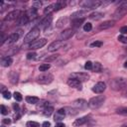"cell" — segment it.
<instances>
[{
    "label": "cell",
    "instance_id": "1",
    "mask_svg": "<svg viewBox=\"0 0 127 127\" xmlns=\"http://www.w3.org/2000/svg\"><path fill=\"white\" fill-rule=\"evenodd\" d=\"M110 87L114 90H122L127 87V78L124 77H116L110 80Z\"/></svg>",
    "mask_w": 127,
    "mask_h": 127
},
{
    "label": "cell",
    "instance_id": "2",
    "mask_svg": "<svg viewBox=\"0 0 127 127\" xmlns=\"http://www.w3.org/2000/svg\"><path fill=\"white\" fill-rule=\"evenodd\" d=\"M41 33V29L39 27H35L33 29L30 30V32H28V34L25 36L24 38V42L25 43H33L34 41H36L38 39V37L40 36Z\"/></svg>",
    "mask_w": 127,
    "mask_h": 127
},
{
    "label": "cell",
    "instance_id": "3",
    "mask_svg": "<svg viewBox=\"0 0 127 127\" xmlns=\"http://www.w3.org/2000/svg\"><path fill=\"white\" fill-rule=\"evenodd\" d=\"M104 100H105L104 95H98V96L92 97V98H90L89 101H88V107H90L91 109L99 108V107L103 104Z\"/></svg>",
    "mask_w": 127,
    "mask_h": 127
},
{
    "label": "cell",
    "instance_id": "4",
    "mask_svg": "<svg viewBox=\"0 0 127 127\" xmlns=\"http://www.w3.org/2000/svg\"><path fill=\"white\" fill-rule=\"evenodd\" d=\"M103 2L100 0H83L79 2V5L84 9H95L99 7Z\"/></svg>",
    "mask_w": 127,
    "mask_h": 127
},
{
    "label": "cell",
    "instance_id": "5",
    "mask_svg": "<svg viewBox=\"0 0 127 127\" xmlns=\"http://www.w3.org/2000/svg\"><path fill=\"white\" fill-rule=\"evenodd\" d=\"M127 13V1H122L119 4V7L116 9V11L113 14V17L115 19H120L122 18L125 14Z\"/></svg>",
    "mask_w": 127,
    "mask_h": 127
},
{
    "label": "cell",
    "instance_id": "6",
    "mask_svg": "<svg viewBox=\"0 0 127 127\" xmlns=\"http://www.w3.org/2000/svg\"><path fill=\"white\" fill-rule=\"evenodd\" d=\"M53 79H54L53 74H51V73H43V74H40L38 76L37 81L40 84H49V83H51L53 81Z\"/></svg>",
    "mask_w": 127,
    "mask_h": 127
},
{
    "label": "cell",
    "instance_id": "7",
    "mask_svg": "<svg viewBox=\"0 0 127 127\" xmlns=\"http://www.w3.org/2000/svg\"><path fill=\"white\" fill-rule=\"evenodd\" d=\"M47 39L45 38H41V39H38L36 41H34L33 43L30 44L29 48L32 49V50H37V49H40V48H43L46 44H47Z\"/></svg>",
    "mask_w": 127,
    "mask_h": 127
},
{
    "label": "cell",
    "instance_id": "8",
    "mask_svg": "<svg viewBox=\"0 0 127 127\" xmlns=\"http://www.w3.org/2000/svg\"><path fill=\"white\" fill-rule=\"evenodd\" d=\"M21 11L20 10H14V11H11L7 14V16L5 17V21L7 22H11V21H15L16 19H19L20 16H21Z\"/></svg>",
    "mask_w": 127,
    "mask_h": 127
},
{
    "label": "cell",
    "instance_id": "9",
    "mask_svg": "<svg viewBox=\"0 0 127 127\" xmlns=\"http://www.w3.org/2000/svg\"><path fill=\"white\" fill-rule=\"evenodd\" d=\"M70 77L71 78H74L80 82L82 81H86L89 79V75L87 73H84V72H73L70 74Z\"/></svg>",
    "mask_w": 127,
    "mask_h": 127
},
{
    "label": "cell",
    "instance_id": "10",
    "mask_svg": "<svg viewBox=\"0 0 127 127\" xmlns=\"http://www.w3.org/2000/svg\"><path fill=\"white\" fill-rule=\"evenodd\" d=\"M64 45V41H60V40L55 41V42H53L52 44L49 45V47H48V51H49V52H56V51L60 50Z\"/></svg>",
    "mask_w": 127,
    "mask_h": 127
},
{
    "label": "cell",
    "instance_id": "11",
    "mask_svg": "<svg viewBox=\"0 0 127 127\" xmlns=\"http://www.w3.org/2000/svg\"><path fill=\"white\" fill-rule=\"evenodd\" d=\"M74 34V31L72 29H65L64 32L61 33L60 35V41H65L69 38H71Z\"/></svg>",
    "mask_w": 127,
    "mask_h": 127
},
{
    "label": "cell",
    "instance_id": "12",
    "mask_svg": "<svg viewBox=\"0 0 127 127\" xmlns=\"http://www.w3.org/2000/svg\"><path fill=\"white\" fill-rule=\"evenodd\" d=\"M52 21H53V17H52L51 15H47V16L41 21V23H40V27H41L42 29L46 30V29L51 25ZM40 27H39V28H40Z\"/></svg>",
    "mask_w": 127,
    "mask_h": 127
},
{
    "label": "cell",
    "instance_id": "13",
    "mask_svg": "<svg viewBox=\"0 0 127 127\" xmlns=\"http://www.w3.org/2000/svg\"><path fill=\"white\" fill-rule=\"evenodd\" d=\"M105 88H106V84L102 81H99L92 87V91L95 93H102L105 90Z\"/></svg>",
    "mask_w": 127,
    "mask_h": 127
},
{
    "label": "cell",
    "instance_id": "14",
    "mask_svg": "<svg viewBox=\"0 0 127 127\" xmlns=\"http://www.w3.org/2000/svg\"><path fill=\"white\" fill-rule=\"evenodd\" d=\"M19 38H20V33H13V34H11L7 39H6V44H8V45H13V44H15L18 40H19Z\"/></svg>",
    "mask_w": 127,
    "mask_h": 127
},
{
    "label": "cell",
    "instance_id": "15",
    "mask_svg": "<svg viewBox=\"0 0 127 127\" xmlns=\"http://www.w3.org/2000/svg\"><path fill=\"white\" fill-rule=\"evenodd\" d=\"M67 85L73 88H77V89H81V82L74 79V78H68L67 79Z\"/></svg>",
    "mask_w": 127,
    "mask_h": 127
},
{
    "label": "cell",
    "instance_id": "16",
    "mask_svg": "<svg viewBox=\"0 0 127 127\" xmlns=\"http://www.w3.org/2000/svg\"><path fill=\"white\" fill-rule=\"evenodd\" d=\"M73 106L77 109H83L86 106H88V102H86L84 99H77L73 102Z\"/></svg>",
    "mask_w": 127,
    "mask_h": 127
},
{
    "label": "cell",
    "instance_id": "17",
    "mask_svg": "<svg viewBox=\"0 0 127 127\" xmlns=\"http://www.w3.org/2000/svg\"><path fill=\"white\" fill-rule=\"evenodd\" d=\"M25 13L27 14V16L29 17L30 20H34V19L37 17V15H38V13H37V9L34 8V7H31V8L28 9Z\"/></svg>",
    "mask_w": 127,
    "mask_h": 127
},
{
    "label": "cell",
    "instance_id": "18",
    "mask_svg": "<svg viewBox=\"0 0 127 127\" xmlns=\"http://www.w3.org/2000/svg\"><path fill=\"white\" fill-rule=\"evenodd\" d=\"M64 115H65V109L64 108L59 109L55 114V121H61L62 119H64Z\"/></svg>",
    "mask_w": 127,
    "mask_h": 127
},
{
    "label": "cell",
    "instance_id": "19",
    "mask_svg": "<svg viewBox=\"0 0 127 127\" xmlns=\"http://www.w3.org/2000/svg\"><path fill=\"white\" fill-rule=\"evenodd\" d=\"M115 24V22L114 21H105V22H103V23H101L99 26H98V29L99 30H106V29H109L110 27H112L113 25Z\"/></svg>",
    "mask_w": 127,
    "mask_h": 127
},
{
    "label": "cell",
    "instance_id": "20",
    "mask_svg": "<svg viewBox=\"0 0 127 127\" xmlns=\"http://www.w3.org/2000/svg\"><path fill=\"white\" fill-rule=\"evenodd\" d=\"M29 21H30V19H29V17L27 16V14H26V13H23V14L20 16L18 23H19V25H26V24H28Z\"/></svg>",
    "mask_w": 127,
    "mask_h": 127
},
{
    "label": "cell",
    "instance_id": "21",
    "mask_svg": "<svg viewBox=\"0 0 127 127\" xmlns=\"http://www.w3.org/2000/svg\"><path fill=\"white\" fill-rule=\"evenodd\" d=\"M87 120H88L87 116H84V117H80V118H78V119H75L74 122H73V126H80V125H83Z\"/></svg>",
    "mask_w": 127,
    "mask_h": 127
},
{
    "label": "cell",
    "instance_id": "22",
    "mask_svg": "<svg viewBox=\"0 0 127 127\" xmlns=\"http://www.w3.org/2000/svg\"><path fill=\"white\" fill-rule=\"evenodd\" d=\"M12 62H13V60H12L11 57H5L1 60V64L3 66H9L12 64Z\"/></svg>",
    "mask_w": 127,
    "mask_h": 127
},
{
    "label": "cell",
    "instance_id": "23",
    "mask_svg": "<svg viewBox=\"0 0 127 127\" xmlns=\"http://www.w3.org/2000/svg\"><path fill=\"white\" fill-rule=\"evenodd\" d=\"M103 17V14L102 13H100V12H93V13H91L90 15H89V18L91 19V20H99V19H101Z\"/></svg>",
    "mask_w": 127,
    "mask_h": 127
},
{
    "label": "cell",
    "instance_id": "24",
    "mask_svg": "<svg viewBox=\"0 0 127 127\" xmlns=\"http://www.w3.org/2000/svg\"><path fill=\"white\" fill-rule=\"evenodd\" d=\"M54 5H55V11H59V10H61V9H63V8L65 7V2H64V1H58V2L54 3Z\"/></svg>",
    "mask_w": 127,
    "mask_h": 127
},
{
    "label": "cell",
    "instance_id": "25",
    "mask_svg": "<svg viewBox=\"0 0 127 127\" xmlns=\"http://www.w3.org/2000/svg\"><path fill=\"white\" fill-rule=\"evenodd\" d=\"M54 11H55V5H54V4H51V5L47 6V7L44 9V14H46V15H51V13L54 12Z\"/></svg>",
    "mask_w": 127,
    "mask_h": 127
},
{
    "label": "cell",
    "instance_id": "26",
    "mask_svg": "<svg viewBox=\"0 0 127 127\" xmlns=\"http://www.w3.org/2000/svg\"><path fill=\"white\" fill-rule=\"evenodd\" d=\"M53 111H54V107L49 105V106H47V107H45V108H44L43 114H44L45 116H50V115H52Z\"/></svg>",
    "mask_w": 127,
    "mask_h": 127
},
{
    "label": "cell",
    "instance_id": "27",
    "mask_svg": "<svg viewBox=\"0 0 127 127\" xmlns=\"http://www.w3.org/2000/svg\"><path fill=\"white\" fill-rule=\"evenodd\" d=\"M26 101L28 103H31V104H36V103H38L39 98L36 97V96H27L26 97Z\"/></svg>",
    "mask_w": 127,
    "mask_h": 127
},
{
    "label": "cell",
    "instance_id": "28",
    "mask_svg": "<svg viewBox=\"0 0 127 127\" xmlns=\"http://www.w3.org/2000/svg\"><path fill=\"white\" fill-rule=\"evenodd\" d=\"M92 69H93L95 72H100V71L102 70V65H101V64L98 63V62L94 63L93 65H92Z\"/></svg>",
    "mask_w": 127,
    "mask_h": 127
},
{
    "label": "cell",
    "instance_id": "29",
    "mask_svg": "<svg viewBox=\"0 0 127 127\" xmlns=\"http://www.w3.org/2000/svg\"><path fill=\"white\" fill-rule=\"evenodd\" d=\"M83 14H84L83 11H77V12H75V13H73L71 15V18H72V20L73 19H81Z\"/></svg>",
    "mask_w": 127,
    "mask_h": 127
},
{
    "label": "cell",
    "instance_id": "30",
    "mask_svg": "<svg viewBox=\"0 0 127 127\" xmlns=\"http://www.w3.org/2000/svg\"><path fill=\"white\" fill-rule=\"evenodd\" d=\"M50 67H51L50 64H42L39 66V70H40V71H47Z\"/></svg>",
    "mask_w": 127,
    "mask_h": 127
},
{
    "label": "cell",
    "instance_id": "31",
    "mask_svg": "<svg viewBox=\"0 0 127 127\" xmlns=\"http://www.w3.org/2000/svg\"><path fill=\"white\" fill-rule=\"evenodd\" d=\"M116 112L121 115H127V107H119L116 109Z\"/></svg>",
    "mask_w": 127,
    "mask_h": 127
},
{
    "label": "cell",
    "instance_id": "32",
    "mask_svg": "<svg viewBox=\"0 0 127 127\" xmlns=\"http://www.w3.org/2000/svg\"><path fill=\"white\" fill-rule=\"evenodd\" d=\"M83 20H84L83 18H81V19H73L72 20V25L73 26H79L83 22Z\"/></svg>",
    "mask_w": 127,
    "mask_h": 127
},
{
    "label": "cell",
    "instance_id": "33",
    "mask_svg": "<svg viewBox=\"0 0 127 127\" xmlns=\"http://www.w3.org/2000/svg\"><path fill=\"white\" fill-rule=\"evenodd\" d=\"M27 127H40V124L35 121H29L27 122Z\"/></svg>",
    "mask_w": 127,
    "mask_h": 127
},
{
    "label": "cell",
    "instance_id": "34",
    "mask_svg": "<svg viewBox=\"0 0 127 127\" xmlns=\"http://www.w3.org/2000/svg\"><path fill=\"white\" fill-rule=\"evenodd\" d=\"M65 21H66V19L65 18H61L58 22H57V27H63L64 25V23H65Z\"/></svg>",
    "mask_w": 127,
    "mask_h": 127
},
{
    "label": "cell",
    "instance_id": "35",
    "mask_svg": "<svg viewBox=\"0 0 127 127\" xmlns=\"http://www.w3.org/2000/svg\"><path fill=\"white\" fill-rule=\"evenodd\" d=\"M91 29H92V26H91L90 23H86V24L83 25V30H84L85 32H89Z\"/></svg>",
    "mask_w": 127,
    "mask_h": 127
},
{
    "label": "cell",
    "instance_id": "36",
    "mask_svg": "<svg viewBox=\"0 0 127 127\" xmlns=\"http://www.w3.org/2000/svg\"><path fill=\"white\" fill-rule=\"evenodd\" d=\"M118 41L123 43V44H127V37H125L123 35H120V36H118Z\"/></svg>",
    "mask_w": 127,
    "mask_h": 127
},
{
    "label": "cell",
    "instance_id": "37",
    "mask_svg": "<svg viewBox=\"0 0 127 127\" xmlns=\"http://www.w3.org/2000/svg\"><path fill=\"white\" fill-rule=\"evenodd\" d=\"M101 46H102V42H100V41H95V42L91 43V45H90V47H92V48H94V47H101Z\"/></svg>",
    "mask_w": 127,
    "mask_h": 127
},
{
    "label": "cell",
    "instance_id": "38",
    "mask_svg": "<svg viewBox=\"0 0 127 127\" xmlns=\"http://www.w3.org/2000/svg\"><path fill=\"white\" fill-rule=\"evenodd\" d=\"M58 57H59V55H53V56H51V57H48V58H46V59H45V61L49 63V62H51V61H54V60H56Z\"/></svg>",
    "mask_w": 127,
    "mask_h": 127
},
{
    "label": "cell",
    "instance_id": "39",
    "mask_svg": "<svg viewBox=\"0 0 127 127\" xmlns=\"http://www.w3.org/2000/svg\"><path fill=\"white\" fill-rule=\"evenodd\" d=\"M2 94H3L4 98H6V99H10V98H11V93H10V91H8V90L3 91Z\"/></svg>",
    "mask_w": 127,
    "mask_h": 127
},
{
    "label": "cell",
    "instance_id": "40",
    "mask_svg": "<svg viewBox=\"0 0 127 127\" xmlns=\"http://www.w3.org/2000/svg\"><path fill=\"white\" fill-rule=\"evenodd\" d=\"M14 98L17 100V101H21L22 100V95H21V93H19V92H14Z\"/></svg>",
    "mask_w": 127,
    "mask_h": 127
},
{
    "label": "cell",
    "instance_id": "41",
    "mask_svg": "<svg viewBox=\"0 0 127 127\" xmlns=\"http://www.w3.org/2000/svg\"><path fill=\"white\" fill-rule=\"evenodd\" d=\"M92 65H93V64L91 62H86L84 64V67H85V69H92Z\"/></svg>",
    "mask_w": 127,
    "mask_h": 127
},
{
    "label": "cell",
    "instance_id": "42",
    "mask_svg": "<svg viewBox=\"0 0 127 127\" xmlns=\"http://www.w3.org/2000/svg\"><path fill=\"white\" fill-rule=\"evenodd\" d=\"M8 108H6L4 105H1V113L3 114V115H6V114H8Z\"/></svg>",
    "mask_w": 127,
    "mask_h": 127
},
{
    "label": "cell",
    "instance_id": "43",
    "mask_svg": "<svg viewBox=\"0 0 127 127\" xmlns=\"http://www.w3.org/2000/svg\"><path fill=\"white\" fill-rule=\"evenodd\" d=\"M36 56H37V54H36V53H29V54L27 55V59H28V60L35 59V58H36Z\"/></svg>",
    "mask_w": 127,
    "mask_h": 127
},
{
    "label": "cell",
    "instance_id": "44",
    "mask_svg": "<svg viewBox=\"0 0 127 127\" xmlns=\"http://www.w3.org/2000/svg\"><path fill=\"white\" fill-rule=\"evenodd\" d=\"M120 33L121 34H127V26H123L120 28Z\"/></svg>",
    "mask_w": 127,
    "mask_h": 127
},
{
    "label": "cell",
    "instance_id": "45",
    "mask_svg": "<svg viewBox=\"0 0 127 127\" xmlns=\"http://www.w3.org/2000/svg\"><path fill=\"white\" fill-rule=\"evenodd\" d=\"M50 126H51V123L48 122V121H45L43 123V125H42V127H50Z\"/></svg>",
    "mask_w": 127,
    "mask_h": 127
},
{
    "label": "cell",
    "instance_id": "46",
    "mask_svg": "<svg viewBox=\"0 0 127 127\" xmlns=\"http://www.w3.org/2000/svg\"><path fill=\"white\" fill-rule=\"evenodd\" d=\"M41 5H42V3H41V2H34V6H33V7L37 9V7H40Z\"/></svg>",
    "mask_w": 127,
    "mask_h": 127
},
{
    "label": "cell",
    "instance_id": "47",
    "mask_svg": "<svg viewBox=\"0 0 127 127\" xmlns=\"http://www.w3.org/2000/svg\"><path fill=\"white\" fill-rule=\"evenodd\" d=\"M3 123H4V124H10V123H11V120L8 119V118H5V119L3 120Z\"/></svg>",
    "mask_w": 127,
    "mask_h": 127
},
{
    "label": "cell",
    "instance_id": "48",
    "mask_svg": "<svg viewBox=\"0 0 127 127\" xmlns=\"http://www.w3.org/2000/svg\"><path fill=\"white\" fill-rule=\"evenodd\" d=\"M13 108L15 109V111H19V106H18L17 103H14V104H13Z\"/></svg>",
    "mask_w": 127,
    "mask_h": 127
},
{
    "label": "cell",
    "instance_id": "49",
    "mask_svg": "<svg viewBox=\"0 0 127 127\" xmlns=\"http://www.w3.org/2000/svg\"><path fill=\"white\" fill-rule=\"evenodd\" d=\"M57 127H64V123H58Z\"/></svg>",
    "mask_w": 127,
    "mask_h": 127
},
{
    "label": "cell",
    "instance_id": "50",
    "mask_svg": "<svg viewBox=\"0 0 127 127\" xmlns=\"http://www.w3.org/2000/svg\"><path fill=\"white\" fill-rule=\"evenodd\" d=\"M124 66H125V67H127V61L124 63Z\"/></svg>",
    "mask_w": 127,
    "mask_h": 127
},
{
    "label": "cell",
    "instance_id": "51",
    "mask_svg": "<svg viewBox=\"0 0 127 127\" xmlns=\"http://www.w3.org/2000/svg\"><path fill=\"white\" fill-rule=\"evenodd\" d=\"M122 127H127V123H125V124H123V125H122Z\"/></svg>",
    "mask_w": 127,
    "mask_h": 127
},
{
    "label": "cell",
    "instance_id": "52",
    "mask_svg": "<svg viewBox=\"0 0 127 127\" xmlns=\"http://www.w3.org/2000/svg\"><path fill=\"white\" fill-rule=\"evenodd\" d=\"M125 95H126V96H127V91H126V92H125Z\"/></svg>",
    "mask_w": 127,
    "mask_h": 127
},
{
    "label": "cell",
    "instance_id": "53",
    "mask_svg": "<svg viewBox=\"0 0 127 127\" xmlns=\"http://www.w3.org/2000/svg\"><path fill=\"white\" fill-rule=\"evenodd\" d=\"M3 127H4V126H3Z\"/></svg>",
    "mask_w": 127,
    "mask_h": 127
},
{
    "label": "cell",
    "instance_id": "54",
    "mask_svg": "<svg viewBox=\"0 0 127 127\" xmlns=\"http://www.w3.org/2000/svg\"><path fill=\"white\" fill-rule=\"evenodd\" d=\"M126 50H127V49H126Z\"/></svg>",
    "mask_w": 127,
    "mask_h": 127
}]
</instances>
